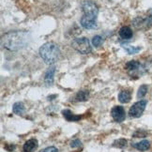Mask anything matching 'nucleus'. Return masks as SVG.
Here are the masks:
<instances>
[{
    "label": "nucleus",
    "mask_w": 152,
    "mask_h": 152,
    "mask_svg": "<svg viewBox=\"0 0 152 152\" xmlns=\"http://www.w3.org/2000/svg\"><path fill=\"white\" fill-rule=\"evenodd\" d=\"M30 36L25 31H13L5 34L2 37V45L10 51H18L28 44Z\"/></svg>",
    "instance_id": "f257e3e1"
},
{
    "label": "nucleus",
    "mask_w": 152,
    "mask_h": 152,
    "mask_svg": "<svg viewBox=\"0 0 152 152\" xmlns=\"http://www.w3.org/2000/svg\"><path fill=\"white\" fill-rule=\"evenodd\" d=\"M39 56L42 58V60L48 64V65H53L59 57L60 50L59 47L55 42H46L42 47L39 48Z\"/></svg>",
    "instance_id": "f03ea898"
},
{
    "label": "nucleus",
    "mask_w": 152,
    "mask_h": 152,
    "mask_svg": "<svg viewBox=\"0 0 152 152\" xmlns=\"http://www.w3.org/2000/svg\"><path fill=\"white\" fill-rule=\"evenodd\" d=\"M72 46L73 49H75L77 52L81 53V54H84V55L89 54V53H91V51H92L89 40L86 38L74 39L72 42Z\"/></svg>",
    "instance_id": "7ed1b4c3"
},
{
    "label": "nucleus",
    "mask_w": 152,
    "mask_h": 152,
    "mask_svg": "<svg viewBox=\"0 0 152 152\" xmlns=\"http://www.w3.org/2000/svg\"><path fill=\"white\" fill-rule=\"evenodd\" d=\"M82 9H83L85 16L88 17V18L96 20L98 13H99V9H98V6L94 2L86 1L83 4V7H82Z\"/></svg>",
    "instance_id": "20e7f679"
},
{
    "label": "nucleus",
    "mask_w": 152,
    "mask_h": 152,
    "mask_svg": "<svg viewBox=\"0 0 152 152\" xmlns=\"http://www.w3.org/2000/svg\"><path fill=\"white\" fill-rule=\"evenodd\" d=\"M147 103H148V102L145 100H142V101H139V102H135L131 107L130 111H129V115L133 118H140V116L142 115V114L144 113L145 106H147Z\"/></svg>",
    "instance_id": "39448f33"
},
{
    "label": "nucleus",
    "mask_w": 152,
    "mask_h": 152,
    "mask_svg": "<svg viewBox=\"0 0 152 152\" xmlns=\"http://www.w3.org/2000/svg\"><path fill=\"white\" fill-rule=\"evenodd\" d=\"M133 26L137 28H148L152 26V10H148V15L142 18V17H137L133 20Z\"/></svg>",
    "instance_id": "423d86ee"
},
{
    "label": "nucleus",
    "mask_w": 152,
    "mask_h": 152,
    "mask_svg": "<svg viewBox=\"0 0 152 152\" xmlns=\"http://www.w3.org/2000/svg\"><path fill=\"white\" fill-rule=\"evenodd\" d=\"M111 115H112V118L113 119L118 122V123H121L122 121L125 120L126 118V112H125V109L123 108V106H115L112 111H111Z\"/></svg>",
    "instance_id": "0eeeda50"
},
{
    "label": "nucleus",
    "mask_w": 152,
    "mask_h": 152,
    "mask_svg": "<svg viewBox=\"0 0 152 152\" xmlns=\"http://www.w3.org/2000/svg\"><path fill=\"white\" fill-rule=\"evenodd\" d=\"M141 67H142V65L140 64V62H138L136 60H132L130 62H128L125 66L126 69L128 71L130 75H133L135 73H141V72H142Z\"/></svg>",
    "instance_id": "6e6552de"
},
{
    "label": "nucleus",
    "mask_w": 152,
    "mask_h": 152,
    "mask_svg": "<svg viewBox=\"0 0 152 152\" xmlns=\"http://www.w3.org/2000/svg\"><path fill=\"white\" fill-rule=\"evenodd\" d=\"M80 24H81L82 26H83L84 28H86V29H94V28L97 27L96 20L88 18V17H86L85 15L81 18Z\"/></svg>",
    "instance_id": "1a4fd4ad"
},
{
    "label": "nucleus",
    "mask_w": 152,
    "mask_h": 152,
    "mask_svg": "<svg viewBox=\"0 0 152 152\" xmlns=\"http://www.w3.org/2000/svg\"><path fill=\"white\" fill-rule=\"evenodd\" d=\"M38 140L37 139H29L24 144V147H23V151L24 152H33L38 148Z\"/></svg>",
    "instance_id": "9d476101"
},
{
    "label": "nucleus",
    "mask_w": 152,
    "mask_h": 152,
    "mask_svg": "<svg viewBox=\"0 0 152 152\" xmlns=\"http://www.w3.org/2000/svg\"><path fill=\"white\" fill-rule=\"evenodd\" d=\"M62 115L64 116V118H65L69 122H76V121H79L80 119H82V118H83L82 115H78L73 114L72 111L69 110V109L63 110L62 111Z\"/></svg>",
    "instance_id": "9b49d317"
},
{
    "label": "nucleus",
    "mask_w": 152,
    "mask_h": 152,
    "mask_svg": "<svg viewBox=\"0 0 152 152\" xmlns=\"http://www.w3.org/2000/svg\"><path fill=\"white\" fill-rule=\"evenodd\" d=\"M55 72H56V67L55 66H52L47 69V72H46L45 76H44V83H45L46 86H51L53 85V83H54Z\"/></svg>",
    "instance_id": "f8f14e48"
},
{
    "label": "nucleus",
    "mask_w": 152,
    "mask_h": 152,
    "mask_svg": "<svg viewBox=\"0 0 152 152\" xmlns=\"http://www.w3.org/2000/svg\"><path fill=\"white\" fill-rule=\"evenodd\" d=\"M119 36L122 39H130L132 37V30L129 26H122L119 30Z\"/></svg>",
    "instance_id": "ddd939ff"
},
{
    "label": "nucleus",
    "mask_w": 152,
    "mask_h": 152,
    "mask_svg": "<svg viewBox=\"0 0 152 152\" xmlns=\"http://www.w3.org/2000/svg\"><path fill=\"white\" fill-rule=\"evenodd\" d=\"M132 147L139 151H145L150 148V143L148 141V140H143V141L139 142V143L133 144Z\"/></svg>",
    "instance_id": "4468645a"
},
{
    "label": "nucleus",
    "mask_w": 152,
    "mask_h": 152,
    "mask_svg": "<svg viewBox=\"0 0 152 152\" xmlns=\"http://www.w3.org/2000/svg\"><path fill=\"white\" fill-rule=\"evenodd\" d=\"M132 99V95H131V92L128 91V90H123L119 93L118 95V101L121 103H128L130 102Z\"/></svg>",
    "instance_id": "2eb2a0df"
},
{
    "label": "nucleus",
    "mask_w": 152,
    "mask_h": 152,
    "mask_svg": "<svg viewBox=\"0 0 152 152\" xmlns=\"http://www.w3.org/2000/svg\"><path fill=\"white\" fill-rule=\"evenodd\" d=\"M89 98V92L87 90H80L75 96V100L77 102H86Z\"/></svg>",
    "instance_id": "dca6fc26"
},
{
    "label": "nucleus",
    "mask_w": 152,
    "mask_h": 152,
    "mask_svg": "<svg viewBox=\"0 0 152 152\" xmlns=\"http://www.w3.org/2000/svg\"><path fill=\"white\" fill-rule=\"evenodd\" d=\"M12 111L13 113L16 115H23L25 113V105L23 102H17L13 104V107H12Z\"/></svg>",
    "instance_id": "f3484780"
},
{
    "label": "nucleus",
    "mask_w": 152,
    "mask_h": 152,
    "mask_svg": "<svg viewBox=\"0 0 152 152\" xmlns=\"http://www.w3.org/2000/svg\"><path fill=\"white\" fill-rule=\"evenodd\" d=\"M127 144H128V141L124 138H121V139H118L114 141L113 143V147L115 148H124L127 147Z\"/></svg>",
    "instance_id": "a211bd4d"
},
{
    "label": "nucleus",
    "mask_w": 152,
    "mask_h": 152,
    "mask_svg": "<svg viewBox=\"0 0 152 152\" xmlns=\"http://www.w3.org/2000/svg\"><path fill=\"white\" fill-rule=\"evenodd\" d=\"M124 49L127 51L129 55H135L141 50V47H135V46H131V45H125Z\"/></svg>",
    "instance_id": "6ab92c4d"
},
{
    "label": "nucleus",
    "mask_w": 152,
    "mask_h": 152,
    "mask_svg": "<svg viewBox=\"0 0 152 152\" xmlns=\"http://www.w3.org/2000/svg\"><path fill=\"white\" fill-rule=\"evenodd\" d=\"M148 93V86L147 85H143L139 87L138 93H137V98L138 99H142L144 98Z\"/></svg>",
    "instance_id": "aec40b11"
},
{
    "label": "nucleus",
    "mask_w": 152,
    "mask_h": 152,
    "mask_svg": "<svg viewBox=\"0 0 152 152\" xmlns=\"http://www.w3.org/2000/svg\"><path fill=\"white\" fill-rule=\"evenodd\" d=\"M102 43V39L101 36H95L93 37L92 39V44L93 46H95V47H99V46H101Z\"/></svg>",
    "instance_id": "412c9836"
},
{
    "label": "nucleus",
    "mask_w": 152,
    "mask_h": 152,
    "mask_svg": "<svg viewBox=\"0 0 152 152\" xmlns=\"http://www.w3.org/2000/svg\"><path fill=\"white\" fill-rule=\"evenodd\" d=\"M69 145H71V148H77L82 147V142L79 139H75V140H72Z\"/></svg>",
    "instance_id": "4be33fe9"
},
{
    "label": "nucleus",
    "mask_w": 152,
    "mask_h": 152,
    "mask_svg": "<svg viewBox=\"0 0 152 152\" xmlns=\"http://www.w3.org/2000/svg\"><path fill=\"white\" fill-rule=\"evenodd\" d=\"M147 135H148V132L145 131H142V130L137 131L133 133V137H145Z\"/></svg>",
    "instance_id": "5701e85b"
},
{
    "label": "nucleus",
    "mask_w": 152,
    "mask_h": 152,
    "mask_svg": "<svg viewBox=\"0 0 152 152\" xmlns=\"http://www.w3.org/2000/svg\"><path fill=\"white\" fill-rule=\"evenodd\" d=\"M42 152H58V149L56 147H48L44 148Z\"/></svg>",
    "instance_id": "b1692460"
},
{
    "label": "nucleus",
    "mask_w": 152,
    "mask_h": 152,
    "mask_svg": "<svg viewBox=\"0 0 152 152\" xmlns=\"http://www.w3.org/2000/svg\"><path fill=\"white\" fill-rule=\"evenodd\" d=\"M4 148H5V149H7L8 151L12 152L15 149V145H11V144H7V145H5Z\"/></svg>",
    "instance_id": "393cba45"
}]
</instances>
